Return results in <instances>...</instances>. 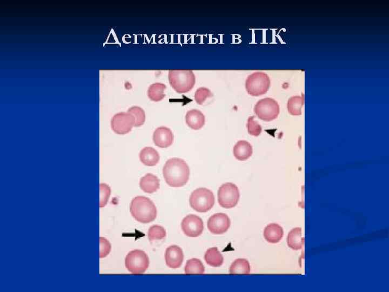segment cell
<instances>
[{"label": "cell", "mask_w": 389, "mask_h": 292, "mask_svg": "<svg viewBox=\"0 0 389 292\" xmlns=\"http://www.w3.org/2000/svg\"><path fill=\"white\" fill-rule=\"evenodd\" d=\"M190 168L186 162L180 158L169 159L163 168V175L167 184L173 188H181L187 184Z\"/></svg>", "instance_id": "6da1fadb"}, {"label": "cell", "mask_w": 389, "mask_h": 292, "mask_svg": "<svg viewBox=\"0 0 389 292\" xmlns=\"http://www.w3.org/2000/svg\"><path fill=\"white\" fill-rule=\"evenodd\" d=\"M130 211L136 221L143 224L151 223L157 217L155 204L149 198L143 196H137L132 200Z\"/></svg>", "instance_id": "7a4b0ae2"}, {"label": "cell", "mask_w": 389, "mask_h": 292, "mask_svg": "<svg viewBox=\"0 0 389 292\" xmlns=\"http://www.w3.org/2000/svg\"><path fill=\"white\" fill-rule=\"evenodd\" d=\"M170 85L178 93L190 92L196 83V78L190 70H172L169 71Z\"/></svg>", "instance_id": "3957f363"}, {"label": "cell", "mask_w": 389, "mask_h": 292, "mask_svg": "<svg viewBox=\"0 0 389 292\" xmlns=\"http://www.w3.org/2000/svg\"><path fill=\"white\" fill-rule=\"evenodd\" d=\"M189 202L191 208L197 212H207L214 206V194L206 188L198 189L191 194Z\"/></svg>", "instance_id": "277c9868"}, {"label": "cell", "mask_w": 389, "mask_h": 292, "mask_svg": "<svg viewBox=\"0 0 389 292\" xmlns=\"http://www.w3.org/2000/svg\"><path fill=\"white\" fill-rule=\"evenodd\" d=\"M270 86L268 75L262 71H256L248 76L246 81V89L248 93L254 96L265 94Z\"/></svg>", "instance_id": "5b68a950"}, {"label": "cell", "mask_w": 389, "mask_h": 292, "mask_svg": "<svg viewBox=\"0 0 389 292\" xmlns=\"http://www.w3.org/2000/svg\"><path fill=\"white\" fill-rule=\"evenodd\" d=\"M125 266L133 274L144 273L149 266V259L142 250L135 249L130 251L125 258Z\"/></svg>", "instance_id": "8992f818"}, {"label": "cell", "mask_w": 389, "mask_h": 292, "mask_svg": "<svg viewBox=\"0 0 389 292\" xmlns=\"http://www.w3.org/2000/svg\"><path fill=\"white\" fill-rule=\"evenodd\" d=\"M218 201L220 205L225 208H231L236 206L240 198L238 186L232 183L223 184L218 191Z\"/></svg>", "instance_id": "52a82bcc"}, {"label": "cell", "mask_w": 389, "mask_h": 292, "mask_svg": "<svg viewBox=\"0 0 389 292\" xmlns=\"http://www.w3.org/2000/svg\"><path fill=\"white\" fill-rule=\"evenodd\" d=\"M254 111L259 119L270 121L278 117L280 111V105L277 101L266 97L257 102Z\"/></svg>", "instance_id": "ba28073f"}, {"label": "cell", "mask_w": 389, "mask_h": 292, "mask_svg": "<svg viewBox=\"0 0 389 292\" xmlns=\"http://www.w3.org/2000/svg\"><path fill=\"white\" fill-rule=\"evenodd\" d=\"M135 119L131 113H119L111 119V126L113 131L118 134H126L135 126Z\"/></svg>", "instance_id": "9c48e42d"}, {"label": "cell", "mask_w": 389, "mask_h": 292, "mask_svg": "<svg viewBox=\"0 0 389 292\" xmlns=\"http://www.w3.org/2000/svg\"><path fill=\"white\" fill-rule=\"evenodd\" d=\"M181 228L186 236L196 238L200 236L204 232L205 225L201 217L196 215L190 214L183 219Z\"/></svg>", "instance_id": "30bf717a"}, {"label": "cell", "mask_w": 389, "mask_h": 292, "mask_svg": "<svg viewBox=\"0 0 389 292\" xmlns=\"http://www.w3.org/2000/svg\"><path fill=\"white\" fill-rule=\"evenodd\" d=\"M231 221L229 217L224 213H216L210 217L208 221V228L211 233L216 234H223L229 229Z\"/></svg>", "instance_id": "8fae6325"}, {"label": "cell", "mask_w": 389, "mask_h": 292, "mask_svg": "<svg viewBox=\"0 0 389 292\" xmlns=\"http://www.w3.org/2000/svg\"><path fill=\"white\" fill-rule=\"evenodd\" d=\"M174 134L170 129L162 126L153 132L152 140L154 144L161 149L170 147L174 142Z\"/></svg>", "instance_id": "7c38bea8"}, {"label": "cell", "mask_w": 389, "mask_h": 292, "mask_svg": "<svg viewBox=\"0 0 389 292\" xmlns=\"http://www.w3.org/2000/svg\"><path fill=\"white\" fill-rule=\"evenodd\" d=\"M166 263L171 269H177L182 265L184 260L183 251L181 247L172 245L166 249Z\"/></svg>", "instance_id": "4fadbf2b"}, {"label": "cell", "mask_w": 389, "mask_h": 292, "mask_svg": "<svg viewBox=\"0 0 389 292\" xmlns=\"http://www.w3.org/2000/svg\"><path fill=\"white\" fill-rule=\"evenodd\" d=\"M186 125L193 130H199L206 123V117L204 114L198 110H191L186 114L185 117Z\"/></svg>", "instance_id": "5bb4252c"}, {"label": "cell", "mask_w": 389, "mask_h": 292, "mask_svg": "<svg viewBox=\"0 0 389 292\" xmlns=\"http://www.w3.org/2000/svg\"><path fill=\"white\" fill-rule=\"evenodd\" d=\"M263 235L267 242L276 243L283 239L284 231L280 225L277 224H270L265 227Z\"/></svg>", "instance_id": "9a60e30c"}, {"label": "cell", "mask_w": 389, "mask_h": 292, "mask_svg": "<svg viewBox=\"0 0 389 292\" xmlns=\"http://www.w3.org/2000/svg\"><path fill=\"white\" fill-rule=\"evenodd\" d=\"M233 153L235 157L238 160L245 161L252 156L253 148L248 141L241 140L235 145Z\"/></svg>", "instance_id": "2e32d148"}, {"label": "cell", "mask_w": 389, "mask_h": 292, "mask_svg": "<svg viewBox=\"0 0 389 292\" xmlns=\"http://www.w3.org/2000/svg\"><path fill=\"white\" fill-rule=\"evenodd\" d=\"M160 186V180L156 175L148 173L141 178L140 187L145 193H155L159 190Z\"/></svg>", "instance_id": "e0dca14e"}, {"label": "cell", "mask_w": 389, "mask_h": 292, "mask_svg": "<svg viewBox=\"0 0 389 292\" xmlns=\"http://www.w3.org/2000/svg\"><path fill=\"white\" fill-rule=\"evenodd\" d=\"M160 159L158 151L152 148H145L141 151L140 153V161L145 166H155L159 163Z\"/></svg>", "instance_id": "ac0fdd59"}, {"label": "cell", "mask_w": 389, "mask_h": 292, "mask_svg": "<svg viewBox=\"0 0 389 292\" xmlns=\"http://www.w3.org/2000/svg\"><path fill=\"white\" fill-rule=\"evenodd\" d=\"M304 239L302 236V229L296 227L290 231L287 237V244L293 250L301 249L304 245Z\"/></svg>", "instance_id": "d6986e66"}, {"label": "cell", "mask_w": 389, "mask_h": 292, "mask_svg": "<svg viewBox=\"0 0 389 292\" xmlns=\"http://www.w3.org/2000/svg\"><path fill=\"white\" fill-rule=\"evenodd\" d=\"M304 103V95L294 96L290 97L287 103L289 113L292 116H298L302 115V108Z\"/></svg>", "instance_id": "ffe728a7"}, {"label": "cell", "mask_w": 389, "mask_h": 292, "mask_svg": "<svg viewBox=\"0 0 389 292\" xmlns=\"http://www.w3.org/2000/svg\"><path fill=\"white\" fill-rule=\"evenodd\" d=\"M167 88L165 84L157 83L150 85L148 90V96L149 99L154 102H160L163 100L166 94L165 91Z\"/></svg>", "instance_id": "44dd1931"}, {"label": "cell", "mask_w": 389, "mask_h": 292, "mask_svg": "<svg viewBox=\"0 0 389 292\" xmlns=\"http://www.w3.org/2000/svg\"><path fill=\"white\" fill-rule=\"evenodd\" d=\"M207 264L211 266H221L224 261L223 257L217 248L212 247L208 249L205 255Z\"/></svg>", "instance_id": "7402d4cb"}, {"label": "cell", "mask_w": 389, "mask_h": 292, "mask_svg": "<svg viewBox=\"0 0 389 292\" xmlns=\"http://www.w3.org/2000/svg\"><path fill=\"white\" fill-rule=\"evenodd\" d=\"M251 272L250 263L245 259H237L230 266V274H249Z\"/></svg>", "instance_id": "603a6c76"}, {"label": "cell", "mask_w": 389, "mask_h": 292, "mask_svg": "<svg viewBox=\"0 0 389 292\" xmlns=\"http://www.w3.org/2000/svg\"><path fill=\"white\" fill-rule=\"evenodd\" d=\"M205 267L204 264L198 259H191L186 262L184 268V273L190 274H204Z\"/></svg>", "instance_id": "cb8c5ba5"}, {"label": "cell", "mask_w": 389, "mask_h": 292, "mask_svg": "<svg viewBox=\"0 0 389 292\" xmlns=\"http://www.w3.org/2000/svg\"><path fill=\"white\" fill-rule=\"evenodd\" d=\"M167 233L163 227L154 225L150 227L148 237L150 241L164 239L166 237Z\"/></svg>", "instance_id": "d4e9b609"}, {"label": "cell", "mask_w": 389, "mask_h": 292, "mask_svg": "<svg viewBox=\"0 0 389 292\" xmlns=\"http://www.w3.org/2000/svg\"><path fill=\"white\" fill-rule=\"evenodd\" d=\"M128 112L131 113L135 119L136 127L142 126L145 121V113L144 111L139 106H133L130 108Z\"/></svg>", "instance_id": "484cf974"}, {"label": "cell", "mask_w": 389, "mask_h": 292, "mask_svg": "<svg viewBox=\"0 0 389 292\" xmlns=\"http://www.w3.org/2000/svg\"><path fill=\"white\" fill-rule=\"evenodd\" d=\"M213 94L210 89L206 87L198 88L194 94V100L198 104L201 105L205 103L209 97H212Z\"/></svg>", "instance_id": "4316f807"}, {"label": "cell", "mask_w": 389, "mask_h": 292, "mask_svg": "<svg viewBox=\"0 0 389 292\" xmlns=\"http://www.w3.org/2000/svg\"><path fill=\"white\" fill-rule=\"evenodd\" d=\"M100 207L102 208L108 204L109 198L110 196L111 189L106 184L100 185Z\"/></svg>", "instance_id": "83f0119b"}, {"label": "cell", "mask_w": 389, "mask_h": 292, "mask_svg": "<svg viewBox=\"0 0 389 292\" xmlns=\"http://www.w3.org/2000/svg\"><path fill=\"white\" fill-rule=\"evenodd\" d=\"M254 119L255 117H250L248 118L247 124L248 131L250 135L258 136L261 134L262 128Z\"/></svg>", "instance_id": "f1b7e54d"}, {"label": "cell", "mask_w": 389, "mask_h": 292, "mask_svg": "<svg viewBox=\"0 0 389 292\" xmlns=\"http://www.w3.org/2000/svg\"><path fill=\"white\" fill-rule=\"evenodd\" d=\"M111 246L110 242L103 237L100 238V258L106 257L110 252Z\"/></svg>", "instance_id": "f546056e"}]
</instances>
